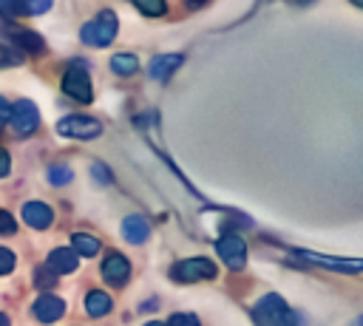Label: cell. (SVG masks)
Wrapping results in <instances>:
<instances>
[{
  "mask_svg": "<svg viewBox=\"0 0 363 326\" xmlns=\"http://www.w3.org/2000/svg\"><path fill=\"white\" fill-rule=\"evenodd\" d=\"M252 320L258 326H298V315L284 303L281 295H264L252 306Z\"/></svg>",
  "mask_w": 363,
  "mask_h": 326,
  "instance_id": "obj_1",
  "label": "cell"
},
{
  "mask_svg": "<svg viewBox=\"0 0 363 326\" xmlns=\"http://www.w3.org/2000/svg\"><path fill=\"white\" fill-rule=\"evenodd\" d=\"M116 31H119V20H116L113 11L105 9V11H99L94 20H88V23L79 28V40H82L85 45L102 48V45H111V43H113Z\"/></svg>",
  "mask_w": 363,
  "mask_h": 326,
  "instance_id": "obj_2",
  "label": "cell"
},
{
  "mask_svg": "<svg viewBox=\"0 0 363 326\" xmlns=\"http://www.w3.org/2000/svg\"><path fill=\"white\" fill-rule=\"evenodd\" d=\"M170 278L179 283H196V281H210L216 278V264L210 258H184L176 261L170 269Z\"/></svg>",
  "mask_w": 363,
  "mask_h": 326,
  "instance_id": "obj_3",
  "label": "cell"
},
{
  "mask_svg": "<svg viewBox=\"0 0 363 326\" xmlns=\"http://www.w3.org/2000/svg\"><path fill=\"white\" fill-rule=\"evenodd\" d=\"M9 125L17 136H31L40 128V111L31 99H17L9 105Z\"/></svg>",
  "mask_w": 363,
  "mask_h": 326,
  "instance_id": "obj_4",
  "label": "cell"
},
{
  "mask_svg": "<svg viewBox=\"0 0 363 326\" xmlns=\"http://www.w3.org/2000/svg\"><path fill=\"white\" fill-rule=\"evenodd\" d=\"M62 91L77 99V102H91L94 99V88H91V77L85 71L82 62H74L65 74H62Z\"/></svg>",
  "mask_w": 363,
  "mask_h": 326,
  "instance_id": "obj_5",
  "label": "cell"
},
{
  "mask_svg": "<svg viewBox=\"0 0 363 326\" xmlns=\"http://www.w3.org/2000/svg\"><path fill=\"white\" fill-rule=\"evenodd\" d=\"M57 133L68 136V139H94L102 133V125L85 113H71V116H62L57 122Z\"/></svg>",
  "mask_w": 363,
  "mask_h": 326,
  "instance_id": "obj_6",
  "label": "cell"
},
{
  "mask_svg": "<svg viewBox=\"0 0 363 326\" xmlns=\"http://www.w3.org/2000/svg\"><path fill=\"white\" fill-rule=\"evenodd\" d=\"M216 252L227 264V269H241L247 264V244H244V238H238L233 232H227L216 241Z\"/></svg>",
  "mask_w": 363,
  "mask_h": 326,
  "instance_id": "obj_7",
  "label": "cell"
},
{
  "mask_svg": "<svg viewBox=\"0 0 363 326\" xmlns=\"http://www.w3.org/2000/svg\"><path fill=\"white\" fill-rule=\"evenodd\" d=\"M102 278H105L111 286H125L128 278H130V264H128V258H125L122 252L111 249V252L105 255V261H102Z\"/></svg>",
  "mask_w": 363,
  "mask_h": 326,
  "instance_id": "obj_8",
  "label": "cell"
},
{
  "mask_svg": "<svg viewBox=\"0 0 363 326\" xmlns=\"http://www.w3.org/2000/svg\"><path fill=\"white\" fill-rule=\"evenodd\" d=\"M295 255L301 261H309V264H320V266H329V269H343V272H360V261L357 258H332V255H320V252H306V249H295Z\"/></svg>",
  "mask_w": 363,
  "mask_h": 326,
  "instance_id": "obj_9",
  "label": "cell"
},
{
  "mask_svg": "<svg viewBox=\"0 0 363 326\" xmlns=\"http://www.w3.org/2000/svg\"><path fill=\"white\" fill-rule=\"evenodd\" d=\"M65 315V300L51 295V292H43L37 300H34V317L43 320V323H54Z\"/></svg>",
  "mask_w": 363,
  "mask_h": 326,
  "instance_id": "obj_10",
  "label": "cell"
},
{
  "mask_svg": "<svg viewBox=\"0 0 363 326\" xmlns=\"http://www.w3.org/2000/svg\"><path fill=\"white\" fill-rule=\"evenodd\" d=\"M182 65H184V57H182V54H159V57L150 60L147 74H150L156 82H167Z\"/></svg>",
  "mask_w": 363,
  "mask_h": 326,
  "instance_id": "obj_11",
  "label": "cell"
},
{
  "mask_svg": "<svg viewBox=\"0 0 363 326\" xmlns=\"http://www.w3.org/2000/svg\"><path fill=\"white\" fill-rule=\"evenodd\" d=\"M23 221L34 230H45L54 221V210L45 201H28V204H23Z\"/></svg>",
  "mask_w": 363,
  "mask_h": 326,
  "instance_id": "obj_12",
  "label": "cell"
},
{
  "mask_svg": "<svg viewBox=\"0 0 363 326\" xmlns=\"http://www.w3.org/2000/svg\"><path fill=\"white\" fill-rule=\"evenodd\" d=\"M77 264H79L77 252H74V249H65V247H57V249H51V255H48V272H51V275H68V272L77 269Z\"/></svg>",
  "mask_w": 363,
  "mask_h": 326,
  "instance_id": "obj_13",
  "label": "cell"
},
{
  "mask_svg": "<svg viewBox=\"0 0 363 326\" xmlns=\"http://www.w3.org/2000/svg\"><path fill=\"white\" fill-rule=\"evenodd\" d=\"M150 235V224L145 221V215H128L122 221V238L128 244H145Z\"/></svg>",
  "mask_w": 363,
  "mask_h": 326,
  "instance_id": "obj_14",
  "label": "cell"
},
{
  "mask_svg": "<svg viewBox=\"0 0 363 326\" xmlns=\"http://www.w3.org/2000/svg\"><path fill=\"white\" fill-rule=\"evenodd\" d=\"M111 295L108 292H102V289H91L88 295H85V312L91 315V317H102V315H108L111 312Z\"/></svg>",
  "mask_w": 363,
  "mask_h": 326,
  "instance_id": "obj_15",
  "label": "cell"
},
{
  "mask_svg": "<svg viewBox=\"0 0 363 326\" xmlns=\"http://www.w3.org/2000/svg\"><path fill=\"white\" fill-rule=\"evenodd\" d=\"M71 249L77 252V258H94L99 252V238H94L91 232H74L71 235Z\"/></svg>",
  "mask_w": 363,
  "mask_h": 326,
  "instance_id": "obj_16",
  "label": "cell"
},
{
  "mask_svg": "<svg viewBox=\"0 0 363 326\" xmlns=\"http://www.w3.org/2000/svg\"><path fill=\"white\" fill-rule=\"evenodd\" d=\"M111 71L119 74V77H130V74H136V71H139V60H136V54H128V51L113 54V57H111Z\"/></svg>",
  "mask_w": 363,
  "mask_h": 326,
  "instance_id": "obj_17",
  "label": "cell"
},
{
  "mask_svg": "<svg viewBox=\"0 0 363 326\" xmlns=\"http://www.w3.org/2000/svg\"><path fill=\"white\" fill-rule=\"evenodd\" d=\"M11 37H14V43H17L23 51H31V54H40V51L45 48L43 37L34 34V31H28V28H23V31H11Z\"/></svg>",
  "mask_w": 363,
  "mask_h": 326,
  "instance_id": "obj_18",
  "label": "cell"
},
{
  "mask_svg": "<svg viewBox=\"0 0 363 326\" xmlns=\"http://www.w3.org/2000/svg\"><path fill=\"white\" fill-rule=\"evenodd\" d=\"M133 6H136L142 14H147V17H159V14L167 11V3H164V0H133Z\"/></svg>",
  "mask_w": 363,
  "mask_h": 326,
  "instance_id": "obj_19",
  "label": "cell"
},
{
  "mask_svg": "<svg viewBox=\"0 0 363 326\" xmlns=\"http://www.w3.org/2000/svg\"><path fill=\"white\" fill-rule=\"evenodd\" d=\"M74 179V173H71V167L68 164H54V167H48V181L51 184H68Z\"/></svg>",
  "mask_w": 363,
  "mask_h": 326,
  "instance_id": "obj_20",
  "label": "cell"
},
{
  "mask_svg": "<svg viewBox=\"0 0 363 326\" xmlns=\"http://www.w3.org/2000/svg\"><path fill=\"white\" fill-rule=\"evenodd\" d=\"M164 326H201V323H199V317L190 315V312H176V315H170V320H167Z\"/></svg>",
  "mask_w": 363,
  "mask_h": 326,
  "instance_id": "obj_21",
  "label": "cell"
},
{
  "mask_svg": "<svg viewBox=\"0 0 363 326\" xmlns=\"http://www.w3.org/2000/svg\"><path fill=\"white\" fill-rule=\"evenodd\" d=\"M14 232H17L14 218L9 215V210H0V235H14Z\"/></svg>",
  "mask_w": 363,
  "mask_h": 326,
  "instance_id": "obj_22",
  "label": "cell"
},
{
  "mask_svg": "<svg viewBox=\"0 0 363 326\" xmlns=\"http://www.w3.org/2000/svg\"><path fill=\"white\" fill-rule=\"evenodd\" d=\"M11 269H14V252L6 249V247H0V275H6Z\"/></svg>",
  "mask_w": 363,
  "mask_h": 326,
  "instance_id": "obj_23",
  "label": "cell"
},
{
  "mask_svg": "<svg viewBox=\"0 0 363 326\" xmlns=\"http://www.w3.org/2000/svg\"><path fill=\"white\" fill-rule=\"evenodd\" d=\"M51 3H54V0H26V11H28V14H43V11L51 9Z\"/></svg>",
  "mask_w": 363,
  "mask_h": 326,
  "instance_id": "obj_24",
  "label": "cell"
},
{
  "mask_svg": "<svg viewBox=\"0 0 363 326\" xmlns=\"http://www.w3.org/2000/svg\"><path fill=\"white\" fill-rule=\"evenodd\" d=\"M23 57L17 54V51H11V48H6V45H0V68L3 65H17Z\"/></svg>",
  "mask_w": 363,
  "mask_h": 326,
  "instance_id": "obj_25",
  "label": "cell"
},
{
  "mask_svg": "<svg viewBox=\"0 0 363 326\" xmlns=\"http://www.w3.org/2000/svg\"><path fill=\"white\" fill-rule=\"evenodd\" d=\"M91 170H94V176H96V179H99L102 184H108V181H111V173L105 170V164H102V162H96V164H91Z\"/></svg>",
  "mask_w": 363,
  "mask_h": 326,
  "instance_id": "obj_26",
  "label": "cell"
},
{
  "mask_svg": "<svg viewBox=\"0 0 363 326\" xmlns=\"http://www.w3.org/2000/svg\"><path fill=\"white\" fill-rule=\"evenodd\" d=\"M9 170H11V156L0 147V179H3V176H9Z\"/></svg>",
  "mask_w": 363,
  "mask_h": 326,
  "instance_id": "obj_27",
  "label": "cell"
},
{
  "mask_svg": "<svg viewBox=\"0 0 363 326\" xmlns=\"http://www.w3.org/2000/svg\"><path fill=\"white\" fill-rule=\"evenodd\" d=\"M51 283H54L51 272H45V269H37V286H51Z\"/></svg>",
  "mask_w": 363,
  "mask_h": 326,
  "instance_id": "obj_28",
  "label": "cell"
},
{
  "mask_svg": "<svg viewBox=\"0 0 363 326\" xmlns=\"http://www.w3.org/2000/svg\"><path fill=\"white\" fill-rule=\"evenodd\" d=\"M9 122V102H6V96H0V125H6Z\"/></svg>",
  "mask_w": 363,
  "mask_h": 326,
  "instance_id": "obj_29",
  "label": "cell"
},
{
  "mask_svg": "<svg viewBox=\"0 0 363 326\" xmlns=\"http://www.w3.org/2000/svg\"><path fill=\"white\" fill-rule=\"evenodd\" d=\"M204 3H207V0H187V6H190V9H201Z\"/></svg>",
  "mask_w": 363,
  "mask_h": 326,
  "instance_id": "obj_30",
  "label": "cell"
},
{
  "mask_svg": "<svg viewBox=\"0 0 363 326\" xmlns=\"http://www.w3.org/2000/svg\"><path fill=\"white\" fill-rule=\"evenodd\" d=\"M0 14H9V0H0Z\"/></svg>",
  "mask_w": 363,
  "mask_h": 326,
  "instance_id": "obj_31",
  "label": "cell"
},
{
  "mask_svg": "<svg viewBox=\"0 0 363 326\" xmlns=\"http://www.w3.org/2000/svg\"><path fill=\"white\" fill-rule=\"evenodd\" d=\"M0 326H9V315H3V312H0Z\"/></svg>",
  "mask_w": 363,
  "mask_h": 326,
  "instance_id": "obj_32",
  "label": "cell"
},
{
  "mask_svg": "<svg viewBox=\"0 0 363 326\" xmlns=\"http://www.w3.org/2000/svg\"><path fill=\"white\" fill-rule=\"evenodd\" d=\"M145 326H164V323H159V320H147Z\"/></svg>",
  "mask_w": 363,
  "mask_h": 326,
  "instance_id": "obj_33",
  "label": "cell"
},
{
  "mask_svg": "<svg viewBox=\"0 0 363 326\" xmlns=\"http://www.w3.org/2000/svg\"><path fill=\"white\" fill-rule=\"evenodd\" d=\"M352 3H354V6H360V0H352Z\"/></svg>",
  "mask_w": 363,
  "mask_h": 326,
  "instance_id": "obj_34",
  "label": "cell"
},
{
  "mask_svg": "<svg viewBox=\"0 0 363 326\" xmlns=\"http://www.w3.org/2000/svg\"><path fill=\"white\" fill-rule=\"evenodd\" d=\"M301 3H309V0H301Z\"/></svg>",
  "mask_w": 363,
  "mask_h": 326,
  "instance_id": "obj_35",
  "label": "cell"
}]
</instances>
